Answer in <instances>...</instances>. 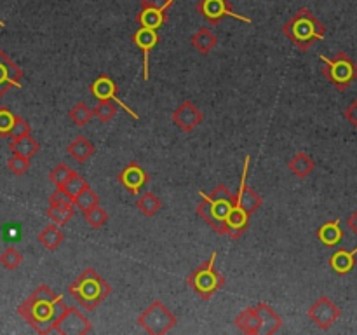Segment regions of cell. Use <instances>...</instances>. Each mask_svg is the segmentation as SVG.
<instances>
[{
    "label": "cell",
    "instance_id": "obj_41",
    "mask_svg": "<svg viewBox=\"0 0 357 335\" xmlns=\"http://www.w3.org/2000/svg\"><path fill=\"white\" fill-rule=\"evenodd\" d=\"M3 27H6V23H3V21L0 20V28H3Z\"/></svg>",
    "mask_w": 357,
    "mask_h": 335
},
{
    "label": "cell",
    "instance_id": "obj_3",
    "mask_svg": "<svg viewBox=\"0 0 357 335\" xmlns=\"http://www.w3.org/2000/svg\"><path fill=\"white\" fill-rule=\"evenodd\" d=\"M282 34L300 49L309 51L314 42L326 37V27L307 7L296 10L282 27Z\"/></svg>",
    "mask_w": 357,
    "mask_h": 335
},
{
    "label": "cell",
    "instance_id": "obj_23",
    "mask_svg": "<svg viewBox=\"0 0 357 335\" xmlns=\"http://www.w3.org/2000/svg\"><path fill=\"white\" fill-rule=\"evenodd\" d=\"M9 149L13 150V154H17V156H24L28 157V159H31V157L40 150V143H38L31 135H24L21 136V138L10 140Z\"/></svg>",
    "mask_w": 357,
    "mask_h": 335
},
{
    "label": "cell",
    "instance_id": "obj_22",
    "mask_svg": "<svg viewBox=\"0 0 357 335\" xmlns=\"http://www.w3.org/2000/svg\"><path fill=\"white\" fill-rule=\"evenodd\" d=\"M37 239H38V243L45 248V250L54 251V250H58L59 244L63 243V239H65V234H63V230L59 229L58 223L52 222L51 225H47L44 230H40V232H38Z\"/></svg>",
    "mask_w": 357,
    "mask_h": 335
},
{
    "label": "cell",
    "instance_id": "obj_8",
    "mask_svg": "<svg viewBox=\"0 0 357 335\" xmlns=\"http://www.w3.org/2000/svg\"><path fill=\"white\" fill-rule=\"evenodd\" d=\"M91 330H93V325L80 313V309L68 306L59 313L54 321V328H52V332L59 335H84L89 334Z\"/></svg>",
    "mask_w": 357,
    "mask_h": 335
},
{
    "label": "cell",
    "instance_id": "obj_32",
    "mask_svg": "<svg viewBox=\"0 0 357 335\" xmlns=\"http://www.w3.org/2000/svg\"><path fill=\"white\" fill-rule=\"evenodd\" d=\"M0 264H2L7 271H16V269L23 264V255H21L14 246H9L0 253Z\"/></svg>",
    "mask_w": 357,
    "mask_h": 335
},
{
    "label": "cell",
    "instance_id": "obj_30",
    "mask_svg": "<svg viewBox=\"0 0 357 335\" xmlns=\"http://www.w3.org/2000/svg\"><path fill=\"white\" fill-rule=\"evenodd\" d=\"M84 185H86V180H84V178L80 177L79 173H77V171L72 170V173H70V177L66 178L65 185H63V187L59 188V191L65 192L66 198H68L70 201L73 202V199H75V195L79 194L80 188H82Z\"/></svg>",
    "mask_w": 357,
    "mask_h": 335
},
{
    "label": "cell",
    "instance_id": "obj_12",
    "mask_svg": "<svg viewBox=\"0 0 357 335\" xmlns=\"http://www.w3.org/2000/svg\"><path fill=\"white\" fill-rule=\"evenodd\" d=\"M132 44L143 51V79L149 80L150 77V52L157 47L159 44V34L152 28L139 27L138 30L132 34Z\"/></svg>",
    "mask_w": 357,
    "mask_h": 335
},
{
    "label": "cell",
    "instance_id": "obj_37",
    "mask_svg": "<svg viewBox=\"0 0 357 335\" xmlns=\"http://www.w3.org/2000/svg\"><path fill=\"white\" fill-rule=\"evenodd\" d=\"M16 115L9 108H0V136H9Z\"/></svg>",
    "mask_w": 357,
    "mask_h": 335
},
{
    "label": "cell",
    "instance_id": "obj_18",
    "mask_svg": "<svg viewBox=\"0 0 357 335\" xmlns=\"http://www.w3.org/2000/svg\"><path fill=\"white\" fill-rule=\"evenodd\" d=\"M257 311L258 314H260V320H261V334L274 335L281 330L282 318L272 309V306H268V304L265 302H260L257 306Z\"/></svg>",
    "mask_w": 357,
    "mask_h": 335
},
{
    "label": "cell",
    "instance_id": "obj_17",
    "mask_svg": "<svg viewBox=\"0 0 357 335\" xmlns=\"http://www.w3.org/2000/svg\"><path fill=\"white\" fill-rule=\"evenodd\" d=\"M317 239L328 248L338 246L344 239V229H342L340 218L330 220V222H324L323 225L317 229Z\"/></svg>",
    "mask_w": 357,
    "mask_h": 335
},
{
    "label": "cell",
    "instance_id": "obj_27",
    "mask_svg": "<svg viewBox=\"0 0 357 335\" xmlns=\"http://www.w3.org/2000/svg\"><path fill=\"white\" fill-rule=\"evenodd\" d=\"M96 204H100V195H98L96 192L91 188V185L86 181V185L80 188V192L75 195V199H73V206H75L77 209H80L82 213H86L87 209L94 208Z\"/></svg>",
    "mask_w": 357,
    "mask_h": 335
},
{
    "label": "cell",
    "instance_id": "obj_14",
    "mask_svg": "<svg viewBox=\"0 0 357 335\" xmlns=\"http://www.w3.org/2000/svg\"><path fill=\"white\" fill-rule=\"evenodd\" d=\"M23 70L0 49V98L10 89V87H21Z\"/></svg>",
    "mask_w": 357,
    "mask_h": 335
},
{
    "label": "cell",
    "instance_id": "obj_26",
    "mask_svg": "<svg viewBox=\"0 0 357 335\" xmlns=\"http://www.w3.org/2000/svg\"><path fill=\"white\" fill-rule=\"evenodd\" d=\"M136 208H138L143 215L150 218V216H155L157 213L162 209V201H160L153 192L146 191L138 198V201H136Z\"/></svg>",
    "mask_w": 357,
    "mask_h": 335
},
{
    "label": "cell",
    "instance_id": "obj_16",
    "mask_svg": "<svg viewBox=\"0 0 357 335\" xmlns=\"http://www.w3.org/2000/svg\"><path fill=\"white\" fill-rule=\"evenodd\" d=\"M236 327L239 328L243 334L248 335H258L261 334V320L258 314L257 307H248V309L241 311L234 320Z\"/></svg>",
    "mask_w": 357,
    "mask_h": 335
},
{
    "label": "cell",
    "instance_id": "obj_13",
    "mask_svg": "<svg viewBox=\"0 0 357 335\" xmlns=\"http://www.w3.org/2000/svg\"><path fill=\"white\" fill-rule=\"evenodd\" d=\"M117 180L122 187L128 188L129 194L138 195L139 192L143 191V187L149 184V173H146L139 164L129 163L128 166L119 173Z\"/></svg>",
    "mask_w": 357,
    "mask_h": 335
},
{
    "label": "cell",
    "instance_id": "obj_15",
    "mask_svg": "<svg viewBox=\"0 0 357 335\" xmlns=\"http://www.w3.org/2000/svg\"><path fill=\"white\" fill-rule=\"evenodd\" d=\"M202 119H204L202 112L188 100L183 101V103L173 112V124L185 133H190L192 129L201 126Z\"/></svg>",
    "mask_w": 357,
    "mask_h": 335
},
{
    "label": "cell",
    "instance_id": "obj_9",
    "mask_svg": "<svg viewBox=\"0 0 357 335\" xmlns=\"http://www.w3.org/2000/svg\"><path fill=\"white\" fill-rule=\"evenodd\" d=\"M197 13L211 24H220V21L225 20V17H234V20H239L248 24L251 23L248 16H241L236 10L230 9L229 0H199Z\"/></svg>",
    "mask_w": 357,
    "mask_h": 335
},
{
    "label": "cell",
    "instance_id": "obj_38",
    "mask_svg": "<svg viewBox=\"0 0 357 335\" xmlns=\"http://www.w3.org/2000/svg\"><path fill=\"white\" fill-rule=\"evenodd\" d=\"M176 0H142V9H157L162 10V13H167L173 3Z\"/></svg>",
    "mask_w": 357,
    "mask_h": 335
},
{
    "label": "cell",
    "instance_id": "obj_20",
    "mask_svg": "<svg viewBox=\"0 0 357 335\" xmlns=\"http://www.w3.org/2000/svg\"><path fill=\"white\" fill-rule=\"evenodd\" d=\"M356 253H357V246L352 251L351 250H337L330 257V267L340 276L349 274V272L356 267Z\"/></svg>",
    "mask_w": 357,
    "mask_h": 335
},
{
    "label": "cell",
    "instance_id": "obj_36",
    "mask_svg": "<svg viewBox=\"0 0 357 335\" xmlns=\"http://www.w3.org/2000/svg\"><path fill=\"white\" fill-rule=\"evenodd\" d=\"M24 135H31V126L30 122L24 121L23 117H14V124H13V129H10L9 133V138L14 140V138H21V136Z\"/></svg>",
    "mask_w": 357,
    "mask_h": 335
},
{
    "label": "cell",
    "instance_id": "obj_7",
    "mask_svg": "<svg viewBox=\"0 0 357 335\" xmlns=\"http://www.w3.org/2000/svg\"><path fill=\"white\" fill-rule=\"evenodd\" d=\"M178 323V318L173 311L160 300H153L145 311L138 316V325L152 335H164L173 330Z\"/></svg>",
    "mask_w": 357,
    "mask_h": 335
},
{
    "label": "cell",
    "instance_id": "obj_34",
    "mask_svg": "<svg viewBox=\"0 0 357 335\" xmlns=\"http://www.w3.org/2000/svg\"><path fill=\"white\" fill-rule=\"evenodd\" d=\"M7 168H9V171L13 174H16V177H21V174L28 173V170H30V159L24 156H17V154H13V156L9 157V161H7Z\"/></svg>",
    "mask_w": 357,
    "mask_h": 335
},
{
    "label": "cell",
    "instance_id": "obj_40",
    "mask_svg": "<svg viewBox=\"0 0 357 335\" xmlns=\"http://www.w3.org/2000/svg\"><path fill=\"white\" fill-rule=\"evenodd\" d=\"M347 227L357 236V209L347 218Z\"/></svg>",
    "mask_w": 357,
    "mask_h": 335
},
{
    "label": "cell",
    "instance_id": "obj_35",
    "mask_svg": "<svg viewBox=\"0 0 357 335\" xmlns=\"http://www.w3.org/2000/svg\"><path fill=\"white\" fill-rule=\"evenodd\" d=\"M70 173H72V170H70L66 164H58V166L52 168V171L49 173V180L56 185V188H61L63 185H65L66 178L70 177Z\"/></svg>",
    "mask_w": 357,
    "mask_h": 335
},
{
    "label": "cell",
    "instance_id": "obj_25",
    "mask_svg": "<svg viewBox=\"0 0 357 335\" xmlns=\"http://www.w3.org/2000/svg\"><path fill=\"white\" fill-rule=\"evenodd\" d=\"M136 21H138L139 27L143 28L159 30V28L167 21V14L157 9H142L138 14H136Z\"/></svg>",
    "mask_w": 357,
    "mask_h": 335
},
{
    "label": "cell",
    "instance_id": "obj_33",
    "mask_svg": "<svg viewBox=\"0 0 357 335\" xmlns=\"http://www.w3.org/2000/svg\"><path fill=\"white\" fill-rule=\"evenodd\" d=\"M84 218L89 223L91 229H101V227L108 222V213L105 211L100 204H96L94 208L87 209V211L84 213Z\"/></svg>",
    "mask_w": 357,
    "mask_h": 335
},
{
    "label": "cell",
    "instance_id": "obj_29",
    "mask_svg": "<svg viewBox=\"0 0 357 335\" xmlns=\"http://www.w3.org/2000/svg\"><path fill=\"white\" fill-rule=\"evenodd\" d=\"M93 115H94L93 110H91V108L87 107L84 101H79V103L73 105L72 110L68 112V117L72 119L73 124L79 126V128H84V126L91 121V117H93Z\"/></svg>",
    "mask_w": 357,
    "mask_h": 335
},
{
    "label": "cell",
    "instance_id": "obj_28",
    "mask_svg": "<svg viewBox=\"0 0 357 335\" xmlns=\"http://www.w3.org/2000/svg\"><path fill=\"white\" fill-rule=\"evenodd\" d=\"M75 206L73 202H65V204H49L47 216L58 225H65L75 215Z\"/></svg>",
    "mask_w": 357,
    "mask_h": 335
},
{
    "label": "cell",
    "instance_id": "obj_6",
    "mask_svg": "<svg viewBox=\"0 0 357 335\" xmlns=\"http://www.w3.org/2000/svg\"><path fill=\"white\" fill-rule=\"evenodd\" d=\"M323 61V73L328 80L335 86V89L345 91L352 86V82L357 80V63L347 52H337L335 58L321 54Z\"/></svg>",
    "mask_w": 357,
    "mask_h": 335
},
{
    "label": "cell",
    "instance_id": "obj_11",
    "mask_svg": "<svg viewBox=\"0 0 357 335\" xmlns=\"http://www.w3.org/2000/svg\"><path fill=\"white\" fill-rule=\"evenodd\" d=\"M91 93H93V96L96 98V100H112V101H115V103H117L119 107L122 108V110L128 112V114L131 115L135 121H139V115L136 114L132 108H129L128 105L124 103V101L119 100V98H117V84H115L114 80H112L108 75L98 77V79L94 80L93 84H91Z\"/></svg>",
    "mask_w": 357,
    "mask_h": 335
},
{
    "label": "cell",
    "instance_id": "obj_19",
    "mask_svg": "<svg viewBox=\"0 0 357 335\" xmlns=\"http://www.w3.org/2000/svg\"><path fill=\"white\" fill-rule=\"evenodd\" d=\"M66 152H68V156L72 157L75 163L84 164L94 156V152H96V147H94L93 143L86 138V136H77V138L73 140L68 147H66Z\"/></svg>",
    "mask_w": 357,
    "mask_h": 335
},
{
    "label": "cell",
    "instance_id": "obj_39",
    "mask_svg": "<svg viewBox=\"0 0 357 335\" xmlns=\"http://www.w3.org/2000/svg\"><path fill=\"white\" fill-rule=\"evenodd\" d=\"M345 117H347V121L357 129V100L345 110Z\"/></svg>",
    "mask_w": 357,
    "mask_h": 335
},
{
    "label": "cell",
    "instance_id": "obj_5",
    "mask_svg": "<svg viewBox=\"0 0 357 335\" xmlns=\"http://www.w3.org/2000/svg\"><path fill=\"white\" fill-rule=\"evenodd\" d=\"M216 255L218 253L213 251L211 257L206 262H202L199 267H195L192 274L187 278L188 286L204 300H211L225 285V276L220 274L215 267Z\"/></svg>",
    "mask_w": 357,
    "mask_h": 335
},
{
    "label": "cell",
    "instance_id": "obj_2",
    "mask_svg": "<svg viewBox=\"0 0 357 335\" xmlns=\"http://www.w3.org/2000/svg\"><path fill=\"white\" fill-rule=\"evenodd\" d=\"M199 195L202 198V201L199 202L195 211L197 215L211 227L215 232L225 234L227 232V218H229L230 211L234 208V199L236 194L227 188V185L220 184L213 188L211 194H206V192H199Z\"/></svg>",
    "mask_w": 357,
    "mask_h": 335
},
{
    "label": "cell",
    "instance_id": "obj_31",
    "mask_svg": "<svg viewBox=\"0 0 357 335\" xmlns=\"http://www.w3.org/2000/svg\"><path fill=\"white\" fill-rule=\"evenodd\" d=\"M119 105L112 100H100V103L94 107L93 114L100 119L101 122H110L117 115Z\"/></svg>",
    "mask_w": 357,
    "mask_h": 335
},
{
    "label": "cell",
    "instance_id": "obj_1",
    "mask_svg": "<svg viewBox=\"0 0 357 335\" xmlns=\"http://www.w3.org/2000/svg\"><path fill=\"white\" fill-rule=\"evenodd\" d=\"M65 307L63 295L52 292L47 285H40L20 304L17 313L37 334L47 335L52 332L56 318Z\"/></svg>",
    "mask_w": 357,
    "mask_h": 335
},
{
    "label": "cell",
    "instance_id": "obj_24",
    "mask_svg": "<svg viewBox=\"0 0 357 335\" xmlns=\"http://www.w3.org/2000/svg\"><path fill=\"white\" fill-rule=\"evenodd\" d=\"M288 168L295 177L307 178L310 173H312L314 168H316V163H314V159L309 156V154L298 152L291 157V161L288 163Z\"/></svg>",
    "mask_w": 357,
    "mask_h": 335
},
{
    "label": "cell",
    "instance_id": "obj_4",
    "mask_svg": "<svg viewBox=\"0 0 357 335\" xmlns=\"http://www.w3.org/2000/svg\"><path fill=\"white\" fill-rule=\"evenodd\" d=\"M70 295L86 311H94L108 295H112V286L103 276L93 267H87L68 288Z\"/></svg>",
    "mask_w": 357,
    "mask_h": 335
},
{
    "label": "cell",
    "instance_id": "obj_21",
    "mask_svg": "<svg viewBox=\"0 0 357 335\" xmlns=\"http://www.w3.org/2000/svg\"><path fill=\"white\" fill-rule=\"evenodd\" d=\"M192 45H194L195 51H199L201 54H209L213 49L218 45V37L213 34L209 28H199L190 38Z\"/></svg>",
    "mask_w": 357,
    "mask_h": 335
},
{
    "label": "cell",
    "instance_id": "obj_10",
    "mask_svg": "<svg viewBox=\"0 0 357 335\" xmlns=\"http://www.w3.org/2000/svg\"><path fill=\"white\" fill-rule=\"evenodd\" d=\"M342 316V309L328 297H319L316 302L310 306L309 318L321 328V330H328L337 323L338 318Z\"/></svg>",
    "mask_w": 357,
    "mask_h": 335
}]
</instances>
